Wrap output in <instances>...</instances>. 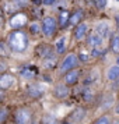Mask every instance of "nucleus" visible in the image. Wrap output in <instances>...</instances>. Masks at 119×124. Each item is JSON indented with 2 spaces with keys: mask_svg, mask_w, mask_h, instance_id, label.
Segmentation results:
<instances>
[{
  "mask_svg": "<svg viewBox=\"0 0 119 124\" xmlns=\"http://www.w3.org/2000/svg\"><path fill=\"white\" fill-rule=\"evenodd\" d=\"M28 45V38L23 31H14L9 36V47H11V50L21 53L27 49Z\"/></svg>",
  "mask_w": 119,
  "mask_h": 124,
  "instance_id": "nucleus-1",
  "label": "nucleus"
},
{
  "mask_svg": "<svg viewBox=\"0 0 119 124\" xmlns=\"http://www.w3.org/2000/svg\"><path fill=\"white\" fill-rule=\"evenodd\" d=\"M77 63H79V57H77V54H74V53H69L67 56L63 59L62 66H60V73H67V71H70V70H73V68L77 66Z\"/></svg>",
  "mask_w": 119,
  "mask_h": 124,
  "instance_id": "nucleus-2",
  "label": "nucleus"
},
{
  "mask_svg": "<svg viewBox=\"0 0 119 124\" xmlns=\"http://www.w3.org/2000/svg\"><path fill=\"white\" fill-rule=\"evenodd\" d=\"M16 123L17 124H31L32 123V113L28 109H18L16 112Z\"/></svg>",
  "mask_w": 119,
  "mask_h": 124,
  "instance_id": "nucleus-3",
  "label": "nucleus"
},
{
  "mask_svg": "<svg viewBox=\"0 0 119 124\" xmlns=\"http://www.w3.org/2000/svg\"><path fill=\"white\" fill-rule=\"evenodd\" d=\"M56 27H57V23L55 18L52 17H46L44 18L42 21V32L45 34V36H52L56 31Z\"/></svg>",
  "mask_w": 119,
  "mask_h": 124,
  "instance_id": "nucleus-4",
  "label": "nucleus"
},
{
  "mask_svg": "<svg viewBox=\"0 0 119 124\" xmlns=\"http://www.w3.org/2000/svg\"><path fill=\"white\" fill-rule=\"evenodd\" d=\"M27 21H28L27 16L23 14V13H18V14H14L11 17L10 25H11L13 28H21V27H24V25L27 24Z\"/></svg>",
  "mask_w": 119,
  "mask_h": 124,
  "instance_id": "nucleus-5",
  "label": "nucleus"
},
{
  "mask_svg": "<svg viewBox=\"0 0 119 124\" xmlns=\"http://www.w3.org/2000/svg\"><path fill=\"white\" fill-rule=\"evenodd\" d=\"M44 86L39 84H31L27 88V92H28L29 96H32V98H39V96H42V93H44Z\"/></svg>",
  "mask_w": 119,
  "mask_h": 124,
  "instance_id": "nucleus-6",
  "label": "nucleus"
},
{
  "mask_svg": "<svg viewBox=\"0 0 119 124\" xmlns=\"http://www.w3.org/2000/svg\"><path fill=\"white\" fill-rule=\"evenodd\" d=\"M14 77H13L11 74H3L1 77H0V88L1 89H9L10 86H13L14 84Z\"/></svg>",
  "mask_w": 119,
  "mask_h": 124,
  "instance_id": "nucleus-7",
  "label": "nucleus"
},
{
  "mask_svg": "<svg viewBox=\"0 0 119 124\" xmlns=\"http://www.w3.org/2000/svg\"><path fill=\"white\" fill-rule=\"evenodd\" d=\"M70 93V91H69L67 85H63V84H59L56 85V88L53 89V95L59 98V99H64V98H67V95Z\"/></svg>",
  "mask_w": 119,
  "mask_h": 124,
  "instance_id": "nucleus-8",
  "label": "nucleus"
},
{
  "mask_svg": "<svg viewBox=\"0 0 119 124\" xmlns=\"http://www.w3.org/2000/svg\"><path fill=\"white\" fill-rule=\"evenodd\" d=\"M79 77H80L79 70H70V71H67V74L64 75V82L67 85H73L79 81Z\"/></svg>",
  "mask_w": 119,
  "mask_h": 124,
  "instance_id": "nucleus-9",
  "label": "nucleus"
},
{
  "mask_svg": "<svg viewBox=\"0 0 119 124\" xmlns=\"http://www.w3.org/2000/svg\"><path fill=\"white\" fill-rule=\"evenodd\" d=\"M87 29H88V27H87V24L85 23H81L79 24L77 27H76V31H74V36H76V39H83L84 38V35L87 34Z\"/></svg>",
  "mask_w": 119,
  "mask_h": 124,
  "instance_id": "nucleus-10",
  "label": "nucleus"
},
{
  "mask_svg": "<svg viewBox=\"0 0 119 124\" xmlns=\"http://www.w3.org/2000/svg\"><path fill=\"white\" fill-rule=\"evenodd\" d=\"M113 105V95H111V93H107V95L104 96V99H102L101 102V110H108L109 107H112Z\"/></svg>",
  "mask_w": 119,
  "mask_h": 124,
  "instance_id": "nucleus-11",
  "label": "nucleus"
},
{
  "mask_svg": "<svg viewBox=\"0 0 119 124\" xmlns=\"http://www.w3.org/2000/svg\"><path fill=\"white\" fill-rule=\"evenodd\" d=\"M84 116H85V110L83 107H79V109H76L72 113V120H73L74 123H79V121H81L84 118Z\"/></svg>",
  "mask_w": 119,
  "mask_h": 124,
  "instance_id": "nucleus-12",
  "label": "nucleus"
},
{
  "mask_svg": "<svg viewBox=\"0 0 119 124\" xmlns=\"http://www.w3.org/2000/svg\"><path fill=\"white\" fill-rule=\"evenodd\" d=\"M107 77L109 81H115V79L119 78V67L118 66H112V67H109L107 73Z\"/></svg>",
  "mask_w": 119,
  "mask_h": 124,
  "instance_id": "nucleus-13",
  "label": "nucleus"
},
{
  "mask_svg": "<svg viewBox=\"0 0 119 124\" xmlns=\"http://www.w3.org/2000/svg\"><path fill=\"white\" fill-rule=\"evenodd\" d=\"M81 18H83V11H81V10H77L73 16H70V18H69V24H70V25H76V27H77Z\"/></svg>",
  "mask_w": 119,
  "mask_h": 124,
  "instance_id": "nucleus-14",
  "label": "nucleus"
},
{
  "mask_svg": "<svg viewBox=\"0 0 119 124\" xmlns=\"http://www.w3.org/2000/svg\"><path fill=\"white\" fill-rule=\"evenodd\" d=\"M97 34H98V36L100 38H104V36H107L108 34V24L107 23H101L97 25Z\"/></svg>",
  "mask_w": 119,
  "mask_h": 124,
  "instance_id": "nucleus-15",
  "label": "nucleus"
},
{
  "mask_svg": "<svg viewBox=\"0 0 119 124\" xmlns=\"http://www.w3.org/2000/svg\"><path fill=\"white\" fill-rule=\"evenodd\" d=\"M69 18H70V16H69L67 11H62L60 13V16H59V24H60L62 28H64V27L69 24Z\"/></svg>",
  "mask_w": 119,
  "mask_h": 124,
  "instance_id": "nucleus-16",
  "label": "nucleus"
},
{
  "mask_svg": "<svg viewBox=\"0 0 119 124\" xmlns=\"http://www.w3.org/2000/svg\"><path fill=\"white\" fill-rule=\"evenodd\" d=\"M64 43H66V38H64V36H62V38L56 42V52L59 53V54L64 53V49H66Z\"/></svg>",
  "mask_w": 119,
  "mask_h": 124,
  "instance_id": "nucleus-17",
  "label": "nucleus"
},
{
  "mask_svg": "<svg viewBox=\"0 0 119 124\" xmlns=\"http://www.w3.org/2000/svg\"><path fill=\"white\" fill-rule=\"evenodd\" d=\"M87 42H88V45H91V46H100L102 43V39L98 35H91L90 38L87 39Z\"/></svg>",
  "mask_w": 119,
  "mask_h": 124,
  "instance_id": "nucleus-18",
  "label": "nucleus"
},
{
  "mask_svg": "<svg viewBox=\"0 0 119 124\" xmlns=\"http://www.w3.org/2000/svg\"><path fill=\"white\" fill-rule=\"evenodd\" d=\"M111 49L115 53H119V36H116V35H112V38H111Z\"/></svg>",
  "mask_w": 119,
  "mask_h": 124,
  "instance_id": "nucleus-19",
  "label": "nucleus"
},
{
  "mask_svg": "<svg viewBox=\"0 0 119 124\" xmlns=\"http://www.w3.org/2000/svg\"><path fill=\"white\" fill-rule=\"evenodd\" d=\"M39 50H38V53H39L42 57H51L52 56V50L49 46H41V47H38Z\"/></svg>",
  "mask_w": 119,
  "mask_h": 124,
  "instance_id": "nucleus-20",
  "label": "nucleus"
},
{
  "mask_svg": "<svg viewBox=\"0 0 119 124\" xmlns=\"http://www.w3.org/2000/svg\"><path fill=\"white\" fill-rule=\"evenodd\" d=\"M10 53L9 45H6V42H0V56L1 57H7Z\"/></svg>",
  "mask_w": 119,
  "mask_h": 124,
  "instance_id": "nucleus-21",
  "label": "nucleus"
},
{
  "mask_svg": "<svg viewBox=\"0 0 119 124\" xmlns=\"http://www.w3.org/2000/svg\"><path fill=\"white\" fill-rule=\"evenodd\" d=\"M9 117V110L7 109H0V124L4 123Z\"/></svg>",
  "mask_w": 119,
  "mask_h": 124,
  "instance_id": "nucleus-22",
  "label": "nucleus"
},
{
  "mask_svg": "<svg viewBox=\"0 0 119 124\" xmlns=\"http://www.w3.org/2000/svg\"><path fill=\"white\" fill-rule=\"evenodd\" d=\"M55 63H56V59L53 56H51V57H48L45 60V67L46 68H52L53 66H55Z\"/></svg>",
  "mask_w": 119,
  "mask_h": 124,
  "instance_id": "nucleus-23",
  "label": "nucleus"
},
{
  "mask_svg": "<svg viewBox=\"0 0 119 124\" xmlns=\"http://www.w3.org/2000/svg\"><path fill=\"white\" fill-rule=\"evenodd\" d=\"M21 75L25 77V78H32V77L35 75V71H31V70H28V68H25V70L21 71Z\"/></svg>",
  "mask_w": 119,
  "mask_h": 124,
  "instance_id": "nucleus-24",
  "label": "nucleus"
},
{
  "mask_svg": "<svg viewBox=\"0 0 119 124\" xmlns=\"http://www.w3.org/2000/svg\"><path fill=\"white\" fill-rule=\"evenodd\" d=\"M42 124H57V121H56V118L53 117V116H46L45 118H44V123Z\"/></svg>",
  "mask_w": 119,
  "mask_h": 124,
  "instance_id": "nucleus-25",
  "label": "nucleus"
},
{
  "mask_svg": "<svg viewBox=\"0 0 119 124\" xmlns=\"http://www.w3.org/2000/svg\"><path fill=\"white\" fill-rule=\"evenodd\" d=\"M94 124H111V120H109L107 116H102V117L97 118V121Z\"/></svg>",
  "mask_w": 119,
  "mask_h": 124,
  "instance_id": "nucleus-26",
  "label": "nucleus"
},
{
  "mask_svg": "<svg viewBox=\"0 0 119 124\" xmlns=\"http://www.w3.org/2000/svg\"><path fill=\"white\" fill-rule=\"evenodd\" d=\"M83 98H84V101L90 102V101H92L94 95H92V92H91V91H84V93H83Z\"/></svg>",
  "mask_w": 119,
  "mask_h": 124,
  "instance_id": "nucleus-27",
  "label": "nucleus"
},
{
  "mask_svg": "<svg viewBox=\"0 0 119 124\" xmlns=\"http://www.w3.org/2000/svg\"><path fill=\"white\" fill-rule=\"evenodd\" d=\"M14 3H16L18 7H24V6L28 4V0H14Z\"/></svg>",
  "mask_w": 119,
  "mask_h": 124,
  "instance_id": "nucleus-28",
  "label": "nucleus"
},
{
  "mask_svg": "<svg viewBox=\"0 0 119 124\" xmlns=\"http://www.w3.org/2000/svg\"><path fill=\"white\" fill-rule=\"evenodd\" d=\"M97 7L98 8H104V7L107 6V0H97Z\"/></svg>",
  "mask_w": 119,
  "mask_h": 124,
  "instance_id": "nucleus-29",
  "label": "nucleus"
},
{
  "mask_svg": "<svg viewBox=\"0 0 119 124\" xmlns=\"http://www.w3.org/2000/svg\"><path fill=\"white\" fill-rule=\"evenodd\" d=\"M79 59H80V60H81V62H88V56H87L85 53H80Z\"/></svg>",
  "mask_w": 119,
  "mask_h": 124,
  "instance_id": "nucleus-30",
  "label": "nucleus"
},
{
  "mask_svg": "<svg viewBox=\"0 0 119 124\" xmlns=\"http://www.w3.org/2000/svg\"><path fill=\"white\" fill-rule=\"evenodd\" d=\"M38 24H32V25H31V31H32V32H38Z\"/></svg>",
  "mask_w": 119,
  "mask_h": 124,
  "instance_id": "nucleus-31",
  "label": "nucleus"
},
{
  "mask_svg": "<svg viewBox=\"0 0 119 124\" xmlns=\"http://www.w3.org/2000/svg\"><path fill=\"white\" fill-rule=\"evenodd\" d=\"M55 1H56V0H44V4H45V6H51Z\"/></svg>",
  "mask_w": 119,
  "mask_h": 124,
  "instance_id": "nucleus-32",
  "label": "nucleus"
},
{
  "mask_svg": "<svg viewBox=\"0 0 119 124\" xmlns=\"http://www.w3.org/2000/svg\"><path fill=\"white\" fill-rule=\"evenodd\" d=\"M3 24V13H1V10H0V25Z\"/></svg>",
  "mask_w": 119,
  "mask_h": 124,
  "instance_id": "nucleus-33",
  "label": "nucleus"
},
{
  "mask_svg": "<svg viewBox=\"0 0 119 124\" xmlns=\"http://www.w3.org/2000/svg\"><path fill=\"white\" fill-rule=\"evenodd\" d=\"M112 124H119V118H115V120H113V123Z\"/></svg>",
  "mask_w": 119,
  "mask_h": 124,
  "instance_id": "nucleus-34",
  "label": "nucleus"
},
{
  "mask_svg": "<svg viewBox=\"0 0 119 124\" xmlns=\"http://www.w3.org/2000/svg\"><path fill=\"white\" fill-rule=\"evenodd\" d=\"M116 113H118V114H119V103H118V105H116Z\"/></svg>",
  "mask_w": 119,
  "mask_h": 124,
  "instance_id": "nucleus-35",
  "label": "nucleus"
},
{
  "mask_svg": "<svg viewBox=\"0 0 119 124\" xmlns=\"http://www.w3.org/2000/svg\"><path fill=\"white\" fill-rule=\"evenodd\" d=\"M116 63H118V67H119V57H118V60H116Z\"/></svg>",
  "mask_w": 119,
  "mask_h": 124,
  "instance_id": "nucleus-36",
  "label": "nucleus"
},
{
  "mask_svg": "<svg viewBox=\"0 0 119 124\" xmlns=\"http://www.w3.org/2000/svg\"><path fill=\"white\" fill-rule=\"evenodd\" d=\"M118 32H119V31H118ZM118 36H119V35H118Z\"/></svg>",
  "mask_w": 119,
  "mask_h": 124,
  "instance_id": "nucleus-37",
  "label": "nucleus"
},
{
  "mask_svg": "<svg viewBox=\"0 0 119 124\" xmlns=\"http://www.w3.org/2000/svg\"><path fill=\"white\" fill-rule=\"evenodd\" d=\"M118 1H119V0H118Z\"/></svg>",
  "mask_w": 119,
  "mask_h": 124,
  "instance_id": "nucleus-38",
  "label": "nucleus"
}]
</instances>
